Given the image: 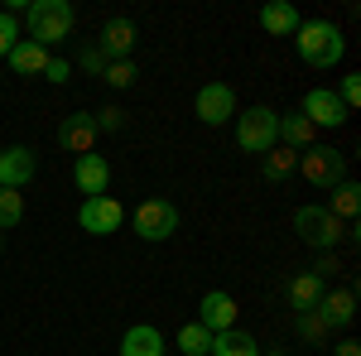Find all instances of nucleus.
Instances as JSON below:
<instances>
[{
  "mask_svg": "<svg viewBox=\"0 0 361 356\" xmlns=\"http://www.w3.org/2000/svg\"><path fill=\"white\" fill-rule=\"evenodd\" d=\"M135 44H140V29L130 15H111L106 25H102V54H106V63H126V58H135Z\"/></svg>",
  "mask_w": 361,
  "mask_h": 356,
  "instance_id": "9d476101",
  "label": "nucleus"
},
{
  "mask_svg": "<svg viewBox=\"0 0 361 356\" xmlns=\"http://www.w3.org/2000/svg\"><path fill=\"white\" fill-rule=\"evenodd\" d=\"M193 116L202 121V125H226V121H236V92L226 82H207L197 87L193 97Z\"/></svg>",
  "mask_w": 361,
  "mask_h": 356,
  "instance_id": "1a4fd4ad",
  "label": "nucleus"
},
{
  "mask_svg": "<svg viewBox=\"0 0 361 356\" xmlns=\"http://www.w3.org/2000/svg\"><path fill=\"white\" fill-rule=\"evenodd\" d=\"M92 121H97V135H121V130H126V111H121V106L92 111Z\"/></svg>",
  "mask_w": 361,
  "mask_h": 356,
  "instance_id": "cd10ccee",
  "label": "nucleus"
},
{
  "mask_svg": "<svg viewBox=\"0 0 361 356\" xmlns=\"http://www.w3.org/2000/svg\"><path fill=\"white\" fill-rule=\"evenodd\" d=\"M15 44H20V20H15L10 10H0V58L10 54Z\"/></svg>",
  "mask_w": 361,
  "mask_h": 356,
  "instance_id": "2f4dec72",
  "label": "nucleus"
},
{
  "mask_svg": "<svg viewBox=\"0 0 361 356\" xmlns=\"http://www.w3.org/2000/svg\"><path fill=\"white\" fill-rule=\"evenodd\" d=\"M73 188L82 192V197H102V192L111 188V164H106V154H78V164H73Z\"/></svg>",
  "mask_w": 361,
  "mask_h": 356,
  "instance_id": "2eb2a0df",
  "label": "nucleus"
},
{
  "mask_svg": "<svg viewBox=\"0 0 361 356\" xmlns=\"http://www.w3.org/2000/svg\"><path fill=\"white\" fill-rule=\"evenodd\" d=\"M20 221H25V192L0 188V231H10V226H20Z\"/></svg>",
  "mask_w": 361,
  "mask_h": 356,
  "instance_id": "a878e982",
  "label": "nucleus"
},
{
  "mask_svg": "<svg viewBox=\"0 0 361 356\" xmlns=\"http://www.w3.org/2000/svg\"><path fill=\"white\" fill-rule=\"evenodd\" d=\"M294 168H299V154H294V149H284V145H275L270 154H260V178H265L270 188H279Z\"/></svg>",
  "mask_w": 361,
  "mask_h": 356,
  "instance_id": "412c9836",
  "label": "nucleus"
},
{
  "mask_svg": "<svg viewBox=\"0 0 361 356\" xmlns=\"http://www.w3.org/2000/svg\"><path fill=\"white\" fill-rule=\"evenodd\" d=\"M212 356H260V342L241 328H226L212 337Z\"/></svg>",
  "mask_w": 361,
  "mask_h": 356,
  "instance_id": "5701e85b",
  "label": "nucleus"
},
{
  "mask_svg": "<svg viewBox=\"0 0 361 356\" xmlns=\"http://www.w3.org/2000/svg\"><path fill=\"white\" fill-rule=\"evenodd\" d=\"M337 102L347 106V116H352V111L361 106V73H347V78L337 82Z\"/></svg>",
  "mask_w": 361,
  "mask_h": 356,
  "instance_id": "c85d7f7f",
  "label": "nucleus"
},
{
  "mask_svg": "<svg viewBox=\"0 0 361 356\" xmlns=\"http://www.w3.org/2000/svg\"><path fill=\"white\" fill-rule=\"evenodd\" d=\"M299 173H304V183L333 192L337 183L347 178V154L333 149V145H308L304 154H299Z\"/></svg>",
  "mask_w": 361,
  "mask_h": 356,
  "instance_id": "423d86ee",
  "label": "nucleus"
},
{
  "mask_svg": "<svg viewBox=\"0 0 361 356\" xmlns=\"http://www.w3.org/2000/svg\"><path fill=\"white\" fill-rule=\"evenodd\" d=\"M44 82H54V87H63L68 78H73V63L68 58H58V54H49V63H44V73H39Z\"/></svg>",
  "mask_w": 361,
  "mask_h": 356,
  "instance_id": "7c9ffc66",
  "label": "nucleus"
},
{
  "mask_svg": "<svg viewBox=\"0 0 361 356\" xmlns=\"http://www.w3.org/2000/svg\"><path fill=\"white\" fill-rule=\"evenodd\" d=\"M313 313H318V323L328 332H347L357 323V289H328Z\"/></svg>",
  "mask_w": 361,
  "mask_h": 356,
  "instance_id": "ddd939ff",
  "label": "nucleus"
},
{
  "mask_svg": "<svg viewBox=\"0 0 361 356\" xmlns=\"http://www.w3.org/2000/svg\"><path fill=\"white\" fill-rule=\"evenodd\" d=\"M333 356H361V342L357 337H342V342L333 347Z\"/></svg>",
  "mask_w": 361,
  "mask_h": 356,
  "instance_id": "72a5a7b5",
  "label": "nucleus"
},
{
  "mask_svg": "<svg viewBox=\"0 0 361 356\" xmlns=\"http://www.w3.org/2000/svg\"><path fill=\"white\" fill-rule=\"evenodd\" d=\"M0 250H5V231H0Z\"/></svg>",
  "mask_w": 361,
  "mask_h": 356,
  "instance_id": "f704fd0d",
  "label": "nucleus"
},
{
  "mask_svg": "<svg viewBox=\"0 0 361 356\" xmlns=\"http://www.w3.org/2000/svg\"><path fill=\"white\" fill-rule=\"evenodd\" d=\"M299 116H304L313 130H337V125H347V121H352V116H347V106L337 102L333 87H313V92H304Z\"/></svg>",
  "mask_w": 361,
  "mask_h": 356,
  "instance_id": "0eeeda50",
  "label": "nucleus"
},
{
  "mask_svg": "<svg viewBox=\"0 0 361 356\" xmlns=\"http://www.w3.org/2000/svg\"><path fill=\"white\" fill-rule=\"evenodd\" d=\"M279 145L294 149V154H304L308 145H318V130L308 125L299 111H284V116H279Z\"/></svg>",
  "mask_w": 361,
  "mask_h": 356,
  "instance_id": "6ab92c4d",
  "label": "nucleus"
},
{
  "mask_svg": "<svg viewBox=\"0 0 361 356\" xmlns=\"http://www.w3.org/2000/svg\"><path fill=\"white\" fill-rule=\"evenodd\" d=\"M116 352L121 356H169V347H164V332L154 328V323H135V328L121 332Z\"/></svg>",
  "mask_w": 361,
  "mask_h": 356,
  "instance_id": "a211bd4d",
  "label": "nucleus"
},
{
  "mask_svg": "<svg viewBox=\"0 0 361 356\" xmlns=\"http://www.w3.org/2000/svg\"><path fill=\"white\" fill-rule=\"evenodd\" d=\"M126 217H130L140 241L159 246V241H169V236L178 231V202H173V197H145L135 212H126Z\"/></svg>",
  "mask_w": 361,
  "mask_h": 356,
  "instance_id": "39448f33",
  "label": "nucleus"
},
{
  "mask_svg": "<svg viewBox=\"0 0 361 356\" xmlns=\"http://www.w3.org/2000/svg\"><path fill=\"white\" fill-rule=\"evenodd\" d=\"M78 68L92 73V78H102V73H106V54H102L97 44H82V49H78Z\"/></svg>",
  "mask_w": 361,
  "mask_h": 356,
  "instance_id": "c756f323",
  "label": "nucleus"
},
{
  "mask_svg": "<svg viewBox=\"0 0 361 356\" xmlns=\"http://www.w3.org/2000/svg\"><path fill=\"white\" fill-rule=\"evenodd\" d=\"M5 63H10V73H20V78H34V73H44V63H49V49H44V44H34V39H20V44L5 54Z\"/></svg>",
  "mask_w": 361,
  "mask_h": 356,
  "instance_id": "aec40b11",
  "label": "nucleus"
},
{
  "mask_svg": "<svg viewBox=\"0 0 361 356\" xmlns=\"http://www.w3.org/2000/svg\"><path fill=\"white\" fill-rule=\"evenodd\" d=\"M34 173H39V154H34L29 145H5V149H0V188L25 192Z\"/></svg>",
  "mask_w": 361,
  "mask_h": 356,
  "instance_id": "9b49d317",
  "label": "nucleus"
},
{
  "mask_svg": "<svg viewBox=\"0 0 361 356\" xmlns=\"http://www.w3.org/2000/svg\"><path fill=\"white\" fill-rule=\"evenodd\" d=\"M236 318H241V308H236V299L226 294V289H207L202 299H197V328H207L212 337L226 328H236Z\"/></svg>",
  "mask_w": 361,
  "mask_h": 356,
  "instance_id": "f8f14e48",
  "label": "nucleus"
},
{
  "mask_svg": "<svg viewBox=\"0 0 361 356\" xmlns=\"http://www.w3.org/2000/svg\"><path fill=\"white\" fill-rule=\"evenodd\" d=\"M78 226H82L87 236H111L126 226V207L116 202L111 192H102V197H82V207H78Z\"/></svg>",
  "mask_w": 361,
  "mask_h": 356,
  "instance_id": "6e6552de",
  "label": "nucleus"
},
{
  "mask_svg": "<svg viewBox=\"0 0 361 356\" xmlns=\"http://www.w3.org/2000/svg\"><path fill=\"white\" fill-rule=\"evenodd\" d=\"M294 337H299L304 347H328L333 332L318 323V313H294Z\"/></svg>",
  "mask_w": 361,
  "mask_h": 356,
  "instance_id": "393cba45",
  "label": "nucleus"
},
{
  "mask_svg": "<svg viewBox=\"0 0 361 356\" xmlns=\"http://www.w3.org/2000/svg\"><path fill=\"white\" fill-rule=\"evenodd\" d=\"M294 49H299V58H304L308 68L328 73V68L342 63L347 39H342V29H337L333 20H304V25L294 29Z\"/></svg>",
  "mask_w": 361,
  "mask_h": 356,
  "instance_id": "f257e3e1",
  "label": "nucleus"
},
{
  "mask_svg": "<svg viewBox=\"0 0 361 356\" xmlns=\"http://www.w3.org/2000/svg\"><path fill=\"white\" fill-rule=\"evenodd\" d=\"M294 231H299V241L313 246L318 255H328L347 241V221H337L323 202H304V207H294Z\"/></svg>",
  "mask_w": 361,
  "mask_h": 356,
  "instance_id": "7ed1b4c3",
  "label": "nucleus"
},
{
  "mask_svg": "<svg viewBox=\"0 0 361 356\" xmlns=\"http://www.w3.org/2000/svg\"><path fill=\"white\" fill-rule=\"evenodd\" d=\"M97 121H92V111H73V116H63L58 121V145L68 149V154H92L97 149Z\"/></svg>",
  "mask_w": 361,
  "mask_h": 356,
  "instance_id": "4468645a",
  "label": "nucleus"
},
{
  "mask_svg": "<svg viewBox=\"0 0 361 356\" xmlns=\"http://www.w3.org/2000/svg\"><path fill=\"white\" fill-rule=\"evenodd\" d=\"M337 270H342V265H337V250H328V255H318V260H313V274H318V279H333Z\"/></svg>",
  "mask_w": 361,
  "mask_h": 356,
  "instance_id": "473e14b6",
  "label": "nucleus"
},
{
  "mask_svg": "<svg viewBox=\"0 0 361 356\" xmlns=\"http://www.w3.org/2000/svg\"><path fill=\"white\" fill-rule=\"evenodd\" d=\"M260 29L270 34V39H294V29L304 25V15L294 10V0H270V5H260Z\"/></svg>",
  "mask_w": 361,
  "mask_h": 356,
  "instance_id": "dca6fc26",
  "label": "nucleus"
},
{
  "mask_svg": "<svg viewBox=\"0 0 361 356\" xmlns=\"http://www.w3.org/2000/svg\"><path fill=\"white\" fill-rule=\"evenodd\" d=\"M178 356H212V332L197 328V323H183L178 328Z\"/></svg>",
  "mask_w": 361,
  "mask_h": 356,
  "instance_id": "b1692460",
  "label": "nucleus"
},
{
  "mask_svg": "<svg viewBox=\"0 0 361 356\" xmlns=\"http://www.w3.org/2000/svg\"><path fill=\"white\" fill-rule=\"evenodd\" d=\"M236 145L246 149V154H270L279 145V111L275 106H246L236 111Z\"/></svg>",
  "mask_w": 361,
  "mask_h": 356,
  "instance_id": "20e7f679",
  "label": "nucleus"
},
{
  "mask_svg": "<svg viewBox=\"0 0 361 356\" xmlns=\"http://www.w3.org/2000/svg\"><path fill=\"white\" fill-rule=\"evenodd\" d=\"M25 25H29V39H34V44L54 49V44H63V39L73 34L78 10H73V0H29L25 5Z\"/></svg>",
  "mask_w": 361,
  "mask_h": 356,
  "instance_id": "f03ea898",
  "label": "nucleus"
},
{
  "mask_svg": "<svg viewBox=\"0 0 361 356\" xmlns=\"http://www.w3.org/2000/svg\"><path fill=\"white\" fill-rule=\"evenodd\" d=\"M323 294H328V279H318L313 270H299L289 284H284V299H289V308H294V313H313Z\"/></svg>",
  "mask_w": 361,
  "mask_h": 356,
  "instance_id": "f3484780",
  "label": "nucleus"
},
{
  "mask_svg": "<svg viewBox=\"0 0 361 356\" xmlns=\"http://www.w3.org/2000/svg\"><path fill=\"white\" fill-rule=\"evenodd\" d=\"M328 212H333L337 221H357V212H361V183L357 178H342L333 188V202H323Z\"/></svg>",
  "mask_w": 361,
  "mask_h": 356,
  "instance_id": "4be33fe9",
  "label": "nucleus"
},
{
  "mask_svg": "<svg viewBox=\"0 0 361 356\" xmlns=\"http://www.w3.org/2000/svg\"><path fill=\"white\" fill-rule=\"evenodd\" d=\"M102 82L116 87V92H126V87H135L140 82V68H135V58H126V63H106V73H102Z\"/></svg>",
  "mask_w": 361,
  "mask_h": 356,
  "instance_id": "bb28decb",
  "label": "nucleus"
}]
</instances>
